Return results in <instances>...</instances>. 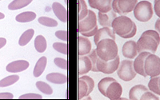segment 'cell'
I'll use <instances>...</instances> for the list:
<instances>
[{
	"mask_svg": "<svg viewBox=\"0 0 160 100\" xmlns=\"http://www.w3.org/2000/svg\"><path fill=\"white\" fill-rule=\"evenodd\" d=\"M136 43L138 53L148 51L155 54L160 43V35L157 31L148 30L142 33Z\"/></svg>",
	"mask_w": 160,
	"mask_h": 100,
	"instance_id": "obj_1",
	"label": "cell"
},
{
	"mask_svg": "<svg viewBox=\"0 0 160 100\" xmlns=\"http://www.w3.org/2000/svg\"><path fill=\"white\" fill-rule=\"evenodd\" d=\"M96 52L98 58L104 61L112 60L118 55V46L114 39L104 38L97 44Z\"/></svg>",
	"mask_w": 160,
	"mask_h": 100,
	"instance_id": "obj_2",
	"label": "cell"
},
{
	"mask_svg": "<svg viewBox=\"0 0 160 100\" xmlns=\"http://www.w3.org/2000/svg\"><path fill=\"white\" fill-rule=\"evenodd\" d=\"M134 24L135 22H133L129 17L126 15H120V16H117L113 20L111 28L115 34L118 35L121 38H123L125 35L131 32L134 27Z\"/></svg>",
	"mask_w": 160,
	"mask_h": 100,
	"instance_id": "obj_3",
	"label": "cell"
},
{
	"mask_svg": "<svg viewBox=\"0 0 160 100\" xmlns=\"http://www.w3.org/2000/svg\"><path fill=\"white\" fill-rule=\"evenodd\" d=\"M134 15L138 21L148 22L153 17L152 5L149 1H140L134 8Z\"/></svg>",
	"mask_w": 160,
	"mask_h": 100,
	"instance_id": "obj_4",
	"label": "cell"
},
{
	"mask_svg": "<svg viewBox=\"0 0 160 100\" xmlns=\"http://www.w3.org/2000/svg\"><path fill=\"white\" fill-rule=\"evenodd\" d=\"M144 71L146 75L153 77L159 76L160 75V58L155 54L150 53L147 56L144 62Z\"/></svg>",
	"mask_w": 160,
	"mask_h": 100,
	"instance_id": "obj_5",
	"label": "cell"
},
{
	"mask_svg": "<svg viewBox=\"0 0 160 100\" xmlns=\"http://www.w3.org/2000/svg\"><path fill=\"white\" fill-rule=\"evenodd\" d=\"M137 73L135 72L133 66V62L131 60H123L121 62L117 69V75L120 79L125 82L131 81L135 78Z\"/></svg>",
	"mask_w": 160,
	"mask_h": 100,
	"instance_id": "obj_6",
	"label": "cell"
},
{
	"mask_svg": "<svg viewBox=\"0 0 160 100\" xmlns=\"http://www.w3.org/2000/svg\"><path fill=\"white\" fill-rule=\"evenodd\" d=\"M95 88V82L93 78L88 75L80 77L78 81V98L82 99L89 95Z\"/></svg>",
	"mask_w": 160,
	"mask_h": 100,
	"instance_id": "obj_7",
	"label": "cell"
},
{
	"mask_svg": "<svg viewBox=\"0 0 160 100\" xmlns=\"http://www.w3.org/2000/svg\"><path fill=\"white\" fill-rule=\"evenodd\" d=\"M138 0H113L112 10L116 14L125 15L134 11Z\"/></svg>",
	"mask_w": 160,
	"mask_h": 100,
	"instance_id": "obj_8",
	"label": "cell"
},
{
	"mask_svg": "<svg viewBox=\"0 0 160 100\" xmlns=\"http://www.w3.org/2000/svg\"><path fill=\"white\" fill-rule=\"evenodd\" d=\"M96 66L98 71L99 72L107 74V75L112 74L117 71L119 66V56L117 55L114 59L110 60V61H104L100 58H98Z\"/></svg>",
	"mask_w": 160,
	"mask_h": 100,
	"instance_id": "obj_9",
	"label": "cell"
},
{
	"mask_svg": "<svg viewBox=\"0 0 160 100\" xmlns=\"http://www.w3.org/2000/svg\"><path fill=\"white\" fill-rule=\"evenodd\" d=\"M97 26V17L95 13L89 10L88 15L78 22V32L82 33L91 31Z\"/></svg>",
	"mask_w": 160,
	"mask_h": 100,
	"instance_id": "obj_10",
	"label": "cell"
},
{
	"mask_svg": "<svg viewBox=\"0 0 160 100\" xmlns=\"http://www.w3.org/2000/svg\"><path fill=\"white\" fill-rule=\"evenodd\" d=\"M122 94V88L121 84L118 83L116 80L110 83L106 90L105 97L111 100L119 99Z\"/></svg>",
	"mask_w": 160,
	"mask_h": 100,
	"instance_id": "obj_11",
	"label": "cell"
},
{
	"mask_svg": "<svg viewBox=\"0 0 160 100\" xmlns=\"http://www.w3.org/2000/svg\"><path fill=\"white\" fill-rule=\"evenodd\" d=\"M113 0H88L89 6L93 9L98 10V12L107 13L112 10Z\"/></svg>",
	"mask_w": 160,
	"mask_h": 100,
	"instance_id": "obj_12",
	"label": "cell"
},
{
	"mask_svg": "<svg viewBox=\"0 0 160 100\" xmlns=\"http://www.w3.org/2000/svg\"><path fill=\"white\" fill-rule=\"evenodd\" d=\"M149 54L150 52H148V51L138 53V55L135 57V61L133 62V66H134L135 72L143 77L148 76L144 71V62H145L146 58Z\"/></svg>",
	"mask_w": 160,
	"mask_h": 100,
	"instance_id": "obj_13",
	"label": "cell"
},
{
	"mask_svg": "<svg viewBox=\"0 0 160 100\" xmlns=\"http://www.w3.org/2000/svg\"><path fill=\"white\" fill-rule=\"evenodd\" d=\"M122 53L125 58L129 59L135 58L138 55V48H137L136 42L133 40L126 42L122 46Z\"/></svg>",
	"mask_w": 160,
	"mask_h": 100,
	"instance_id": "obj_14",
	"label": "cell"
},
{
	"mask_svg": "<svg viewBox=\"0 0 160 100\" xmlns=\"http://www.w3.org/2000/svg\"><path fill=\"white\" fill-rule=\"evenodd\" d=\"M117 17L116 13L113 10H111L109 12L102 13L98 12V21L99 22V25H101L102 28L108 27V28H111L113 20Z\"/></svg>",
	"mask_w": 160,
	"mask_h": 100,
	"instance_id": "obj_15",
	"label": "cell"
},
{
	"mask_svg": "<svg viewBox=\"0 0 160 100\" xmlns=\"http://www.w3.org/2000/svg\"><path fill=\"white\" fill-rule=\"evenodd\" d=\"M29 62L26 60H17L11 62L7 66L6 70L10 73H18L25 71L29 68Z\"/></svg>",
	"mask_w": 160,
	"mask_h": 100,
	"instance_id": "obj_16",
	"label": "cell"
},
{
	"mask_svg": "<svg viewBox=\"0 0 160 100\" xmlns=\"http://www.w3.org/2000/svg\"><path fill=\"white\" fill-rule=\"evenodd\" d=\"M91 51V41L87 37H78V56L88 55Z\"/></svg>",
	"mask_w": 160,
	"mask_h": 100,
	"instance_id": "obj_17",
	"label": "cell"
},
{
	"mask_svg": "<svg viewBox=\"0 0 160 100\" xmlns=\"http://www.w3.org/2000/svg\"><path fill=\"white\" fill-rule=\"evenodd\" d=\"M104 38H111V39L115 40V34L114 33L113 30L108 27H104V28L98 29L94 36V42H95V45L98 44L100 40L104 39Z\"/></svg>",
	"mask_w": 160,
	"mask_h": 100,
	"instance_id": "obj_18",
	"label": "cell"
},
{
	"mask_svg": "<svg viewBox=\"0 0 160 100\" xmlns=\"http://www.w3.org/2000/svg\"><path fill=\"white\" fill-rule=\"evenodd\" d=\"M92 64L88 56L82 55L78 57V75H85L91 71Z\"/></svg>",
	"mask_w": 160,
	"mask_h": 100,
	"instance_id": "obj_19",
	"label": "cell"
},
{
	"mask_svg": "<svg viewBox=\"0 0 160 100\" xmlns=\"http://www.w3.org/2000/svg\"><path fill=\"white\" fill-rule=\"evenodd\" d=\"M148 91L149 89L142 84L134 86L129 91V98L131 100H140L142 95Z\"/></svg>",
	"mask_w": 160,
	"mask_h": 100,
	"instance_id": "obj_20",
	"label": "cell"
},
{
	"mask_svg": "<svg viewBox=\"0 0 160 100\" xmlns=\"http://www.w3.org/2000/svg\"><path fill=\"white\" fill-rule=\"evenodd\" d=\"M52 10L56 15L57 18L62 22H67V18H68V13L67 10L63 6L58 2H53L52 4Z\"/></svg>",
	"mask_w": 160,
	"mask_h": 100,
	"instance_id": "obj_21",
	"label": "cell"
},
{
	"mask_svg": "<svg viewBox=\"0 0 160 100\" xmlns=\"http://www.w3.org/2000/svg\"><path fill=\"white\" fill-rule=\"evenodd\" d=\"M47 62H48V59H47V57L45 56L41 57L37 61L36 64L35 66V68H34V71H33V75H34L35 78L39 77L43 73L44 70L46 68V66H47Z\"/></svg>",
	"mask_w": 160,
	"mask_h": 100,
	"instance_id": "obj_22",
	"label": "cell"
},
{
	"mask_svg": "<svg viewBox=\"0 0 160 100\" xmlns=\"http://www.w3.org/2000/svg\"><path fill=\"white\" fill-rule=\"evenodd\" d=\"M48 81L55 84H64L67 82V76L61 73H50L47 75Z\"/></svg>",
	"mask_w": 160,
	"mask_h": 100,
	"instance_id": "obj_23",
	"label": "cell"
},
{
	"mask_svg": "<svg viewBox=\"0 0 160 100\" xmlns=\"http://www.w3.org/2000/svg\"><path fill=\"white\" fill-rule=\"evenodd\" d=\"M36 18V14L33 11H26V12L20 13L15 17V20L18 22H29L35 20Z\"/></svg>",
	"mask_w": 160,
	"mask_h": 100,
	"instance_id": "obj_24",
	"label": "cell"
},
{
	"mask_svg": "<svg viewBox=\"0 0 160 100\" xmlns=\"http://www.w3.org/2000/svg\"><path fill=\"white\" fill-rule=\"evenodd\" d=\"M32 1L33 0H13L12 2L8 5V9L11 11L22 9L29 5Z\"/></svg>",
	"mask_w": 160,
	"mask_h": 100,
	"instance_id": "obj_25",
	"label": "cell"
},
{
	"mask_svg": "<svg viewBox=\"0 0 160 100\" xmlns=\"http://www.w3.org/2000/svg\"><path fill=\"white\" fill-rule=\"evenodd\" d=\"M47 40L42 35H38L35 39V48L38 53H43L47 49Z\"/></svg>",
	"mask_w": 160,
	"mask_h": 100,
	"instance_id": "obj_26",
	"label": "cell"
},
{
	"mask_svg": "<svg viewBox=\"0 0 160 100\" xmlns=\"http://www.w3.org/2000/svg\"><path fill=\"white\" fill-rule=\"evenodd\" d=\"M34 34H35V31L33 29H28L25 32L22 33V35L20 36L19 40H18L19 46L23 47V46L27 45L34 36Z\"/></svg>",
	"mask_w": 160,
	"mask_h": 100,
	"instance_id": "obj_27",
	"label": "cell"
},
{
	"mask_svg": "<svg viewBox=\"0 0 160 100\" xmlns=\"http://www.w3.org/2000/svg\"><path fill=\"white\" fill-rule=\"evenodd\" d=\"M158 81H159V76L151 78L149 82H148V89L155 95H160V88Z\"/></svg>",
	"mask_w": 160,
	"mask_h": 100,
	"instance_id": "obj_28",
	"label": "cell"
},
{
	"mask_svg": "<svg viewBox=\"0 0 160 100\" xmlns=\"http://www.w3.org/2000/svg\"><path fill=\"white\" fill-rule=\"evenodd\" d=\"M78 20L79 21V20L83 19L88 15L89 10L88 9V6L84 0H78Z\"/></svg>",
	"mask_w": 160,
	"mask_h": 100,
	"instance_id": "obj_29",
	"label": "cell"
},
{
	"mask_svg": "<svg viewBox=\"0 0 160 100\" xmlns=\"http://www.w3.org/2000/svg\"><path fill=\"white\" fill-rule=\"evenodd\" d=\"M115 80V78H111V77H107V78H103L100 80L98 84V89L103 96L106 95V90H107L108 86L110 85L111 82H112Z\"/></svg>",
	"mask_w": 160,
	"mask_h": 100,
	"instance_id": "obj_30",
	"label": "cell"
},
{
	"mask_svg": "<svg viewBox=\"0 0 160 100\" xmlns=\"http://www.w3.org/2000/svg\"><path fill=\"white\" fill-rule=\"evenodd\" d=\"M18 80H19V76L17 75H12L6 77V78H2V80H0V88L9 87V86L15 84V82H18Z\"/></svg>",
	"mask_w": 160,
	"mask_h": 100,
	"instance_id": "obj_31",
	"label": "cell"
},
{
	"mask_svg": "<svg viewBox=\"0 0 160 100\" xmlns=\"http://www.w3.org/2000/svg\"><path fill=\"white\" fill-rule=\"evenodd\" d=\"M36 88H38V91H40L45 95H51L53 93V89L50 85H48L47 82H42V81H38L36 82Z\"/></svg>",
	"mask_w": 160,
	"mask_h": 100,
	"instance_id": "obj_32",
	"label": "cell"
},
{
	"mask_svg": "<svg viewBox=\"0 0 160 100\" xmlns=\"http://www.w3.org/2000/svg\"><path fill=\"white\" fill-rule=\"evenodd\" d=\"M38 21L40 24L48 27V28H55V27L58 26V22H57L56 20L46 16L40 17V18H38Z\"/></svg>",
	"mask_w": 160,
	"mask_h": 100,
	"instance_id": "obj_33",
	"label": "cell"
},
{
	"mask_svg": "<svg viewBox=\"0 0 160 100\" xmlns=\"http://www.w3.org/2000/svg\"><path fill=\"white\" fill-rule=\"evenodd\" d=\"M88 57L91 59V64H92V68H91V71H94V72H98V69H97V60H98V55H97L96 49H93L91 50V52L88 54Z\"/></svg>",
	"mask_w": 160,
	"mask_h": 100,
	"instance_id": "obj_34",
	"label": "cell"
},
{
	"mask_svg": "<svg viewBox=\"0 0 160 100\" xmlns=\"http://www.w3.org/2000/svg\"><path fill=\"white\" fill-rule=\"evenodd\" d=\"M53 48L56 51L59 53H62L63 55H68V44L64 42H55L53 43Z\"/></svg>",
	"mask_w": 160,
	"mask_h": 100,
	"instance_id": "obj_35",
	"label": "cell"
},
{
	"mask_svg": "<svg viewBox=\"0 0 160 100\" xmlns=\"http://www.w3.org/2000/svg\"><path fill=\"white\" fill-rule=\"evenodd\" d=\"M54 62L58 68H61V69L67 70L68 69V62L67 60L62 58H55L54 59Z\"/></svg>",
	"mask_w": 160,
	"mask_h": 100,
	"instance_id": "obj_36",
	"label": "cell"
},
{
	"mask_svg": "<svg viewBox=\"0 0 160 100\" xmlns=\"http://www.w3.org/2000/svg\"><path fill=\"white\" fill-rule=\"evenodd\" d=\"M148 99H151V100H158L159 98L157 96V95L154 94L153 92H151V91H148L147 92H145L143 95H142L140 100H148Z\"/></svg>",
	"mask_w": 160,
	"mask_h": 100,
	"instance_id": "obj_37",
	"label": "cell"
},
{
	"mask_svg": "<svg viewBox=\"0 0 160 100\" xmlns=\"http://www.w3.org/2000/svg\"><path fill=\"white\" fill-rule=\"evenodd\" d=\"M42 98V95L34 94V93H28V94H25V95L19 96L20 99H22V98H26V99H36V98H38V99H41Z\"/></svg>",
	"mask_w": 160,
	"mask_h": 100,
	"instance_id": "obj_38",
	"label": "cell"
},
{
	"mask_svg": "<svg viewBox=\"0 0 160 100\" xmlns=\"http://www.w3.org/2000/svg\"><path fill=\"white\" fill-rule=\"evenodd\" d=\"M55 36L62 41H68V34L67 31H58L55 32Z\"/></svg>",
	"mask_w": 160,
	"mask_h": 100,
	"instance_id": "obj_39",
	"label": "cell"
},
{
	"mask_svg": "<svg viewBox=\"0 0 160 100\" xmlns=\"http://www.w3.org/2000/svg\"><path fill=\"white\" fill-rule=\"evenodd\" d=\"M98 26H96L95 28H93V29L91 30V31H87V32L81 33V35L84 37H87V38H88V37L95 36V35L96 34V32L98 31Z\"/></svg>",
	"mask_w": 160,
	"mask_h": 100,
	"instance_id": "obj_40",
	"label": "cell"
},
{
	"mask_svg": "<svg viewBox=\"0 0 160 100\" xmlns=\"http://www.w3.org/2000/svg\"><path fill=\"white\" fill-rule=\"evenodd\" d=\"M154 11L158 18H160V0H155L154 3Z\"/></svg>",
	"mask_w": 160,
	"mask_h": 100,
	"instance_id": "obj_41",
	"label": "cell"
},
{
	"mask_svg": "<svg viewBox=\"0 0 160 100\" xmlns=\"http://www.w3.org/2000/svg\"><path fill=\"white\" fill-rule=\"evenodd\" d=\"M136 31H137V27H136V25H135V24H134V27H133L132 30L131 31V32H130L129 34H128L127 35H125V36L123 37V38H132V37H134L135 35V34H136Z\"/></svg>",
	"mask_w": 160,
	"mask_h": 100,
	"instance_id": "obj_42",
	"label": "cell"
},
{
	"mask_svg": "<svg viewBox=\"0 0 160 100\" xmlns=\"http://www.w3.org/2000/svg\"><path fill=\"white\" fill-rule=\"evenodd\" d=\"M14 98V95L11 94V93L9 92H2L0 93V99H3V98H6V99H10V98Z\"/></svg>",
	"mask_w": 160,
	"mask_h": 100,
	"instance_id": "obj_43",
	"label": "cell"
},
{
	"mask_svg": "<svg viewBox=\"0 0 160 100\" xmlns=\"http://www.w3.org/2000/svg\"><path fill=\"white\" fill-rule=\"evenodd\" d=\"M155 28L158 33L160 35V18H158V19L156 20V22H155Z\"/></svg>",
	"mask_w": 160,
	"mask_h": 100,
	"instance_id": "obj_44",
	"label": "cell"
},
{
	"mask_svg": "<svg viewBox=\"0 0 160 100\" xmlns=\"http://www.w3.org/2000/svg\"><path fill=\"white\" fill-rule=\"evenodd\" d=\"M7 43V39L5 38H0V49L2 48Z\"/></svg>",
	"mask_w": 160,
	"mask_h": 100,
	"instance_id": "obj_45",
	"label": "cell"
},
{
	"mask_svg": "<svg viewBox=\"0 0 160 100\" xmlns=\"http://www.w3.org/2000/svg\"><path fill=\"white\" fill-rule=\"evenodd\" d=\"M5 18V15H4L3 13L0 12V19H3Z\"/></svg>",
	"mask_w": 160,
	"mask_h": 100,
	"instance_id": "obj_46",
	"label": "cell"
},
{
	"mask_svg": "<svg viewBox=\"0 0 160 100\" xmlns=\"http://www.w3.org/2000/svg\"><path fill=\"white\" fill-rule=\"evenodd\" d=\"M158 82H159V88H160V75H159V81H158Z\"/></svg>",
	"mask_w": 160,
	"mask_h": 100,
	"instance_id": "obj_47",
	"label": "cell"
}]
</instances>
